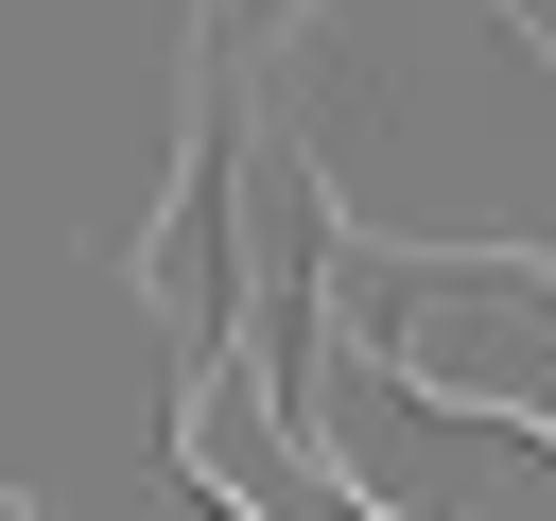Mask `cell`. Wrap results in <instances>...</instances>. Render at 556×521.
Segmentation results:
<instances>
[{
	"mask_svg": "<svg viewBox=\"0 0 556 521\" xmlns=\"http://www.w3.org/2000/svg\"><path fill=\"white\" fill-rule=\"evenodd\" d=\"M0 521H52V504H35V486H0Z\"/></svg>",
	"mask_w": 556,
	"mask_h": 521,
	"instance_id": "6da1fadb",
	"label": "cell"
}]
</instances>
